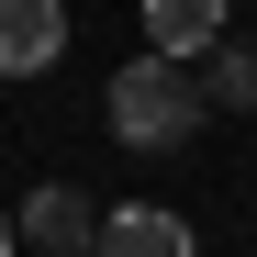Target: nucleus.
I'll return each mask as SVG.
<instances>
[{
	"label": "nucleus",
	"mask_w": 257,
	"mask_h": 257,
	"mask_svg": "<svg viewBox=\"0 0 257 257\" xmlns=\"http://www.w3.org/2000/svg\"><path fill=\"white\" fill-rule=\"evenodd\" d=\"M90 257H201V246H190V224H179V212H157V201H135V212H101V235H90Z\"/></svg>",
	"instance_id": "nucleus-3"
},
{
	"label": "nucleus",
	"mask_w": 257,
	"mask_h": 257,
	"mask_svg": "<svg viewBox=\"0 0 257 257\" xmlns=\"http://www.w3.org/2000/svg\"><path fill=\"white\" fill-rule=\"evenodd\" d=\"M0 257H12V212H0Z\"/></svg>",
	"instance_id": "nucleus-7"
},
{
	"label": "nucleus",
	"mask_w": 257,
	"mask_h": 257,
	"mask_svg": "<svg viewBox=\"0 0 257 257\" xmlns=\"http://www.w3.org/2000/svg\"><path fill=\"white\" fill-rule=\"evenodd\" d=\"M201 112H257V45H235V34L201 45Z\"/></svg>",
	"instance_id": "nucleus-5"
},
{
	"label": "nucleus",
	"mask_w": 257,
	"mask_h": 257,
	"mask_svg": "<svg viewBox=\"0 0 257 257\" xmlns=\"http://www.w3.org/2000/svg\"><path fill=\"white\" fill-rule=\"evenodd\" d=\"M67 56V0H0V78H45Z\"/></svg>",
	"instance_id": "nucleus-2"
},
{
	"label": "nucleus",
	"mask_w": 257,
	"mask_h": 257,
	"mask_svg": "<svg viewBox=\"0 0 257 257\" xmlns=\"http://www.w3.org/2000/svg\"><path fill=\"white\" fill-rule=\"evenodd\" d=\"M112 135L123 146H146V157H168V146H190L201 135V78H190V56H135V67H112Z\"/></svg>",
	"instance_id": "nucleus-1"
},
{
	"label": "nucleus",
	"mask_w": 257,
	"mask_h": 257,
	"mask_svg": "<svg viewBox=\"0 0 257 257\" xmlns=\"http://www.w3.org/2000/svg\"><path fill=\"white\" fill-rule=\"evenodd\" d=\"M23 235H34V246H45V257H90V235H101V212H90V201H78L67 179H45V190H34V201H23Z\"/></svg>",
	"instance_id": "nucleus-4"
},
{
	"label": "nucleus",
	"mask_w": 257,
	"mask_h": 257,
	"mask_svg": "<svg viewBox=\"0 0 257 257\" xmlns=\"http://www.w3.org/2000/svg\"><path fill=\"white\" fill-rule=\"evenodd\" d=\"M224 34V0H146V45L157 56H201Z\"/></svg>",
	"instance_id": "nucleus-6"
}]
</instances>
